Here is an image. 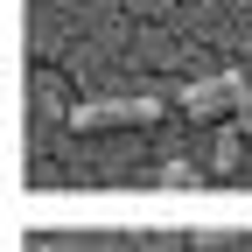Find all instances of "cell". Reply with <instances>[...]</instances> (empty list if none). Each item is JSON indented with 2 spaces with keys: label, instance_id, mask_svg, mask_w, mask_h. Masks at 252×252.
<instances>
[{
  "label": "cell",
  "instance_id": "cell-1",
  "mask_svg": "<svg viewBox=\"0 0 252 252\" xmlns=\"http://www.w3.org/2000/svg\"><path fill=\"white\" fill-rule=\"evenodd\" d=\"M126 119H154V98H112V105H77L70 126H126Z\"/></svg>",
  "mask_w": 252,
  "mask_h": 252
},
{
  "label": "cell",
  "instance_id": "cell-2",
  "mask_svg": "<svg viewBox=\"0 0 252 252\" xmlns=\"http://www.w3.org/2000/svg\"><path fill=\"white\" fill-rule=\"evenodd\" d=\"M238 91H245V77H238V70H224V77H210V84H196V91H182V105H189V112H210V105L238 98Z\"/></svg>",
  "mask_w": 252,
  "mask_h": 252
}]
</instances>
